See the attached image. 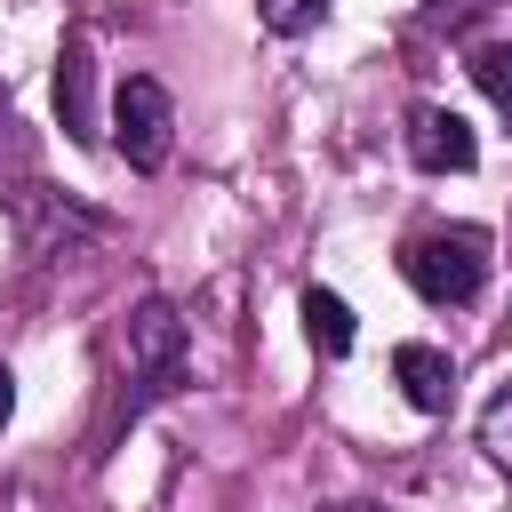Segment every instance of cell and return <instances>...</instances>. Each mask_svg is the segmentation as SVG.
<instances>
[{
	"label": "cell",
	"mask_w": 512,
	"mask_h": 512,
	"mask_svg": "<svg viewBox=\"0 0 512 512\" xmlns=\"http://www.w3.org/2000/svg\"><path fill=\"white\" fill-rule=\"evenodd\" d=\"M184 384H192V328L168 296H144L128 312V400H120V416L136 424L144 408L176 400Z\"/></svg>",
	"instance_id": "cell-1"
},
{
	"label": "cell",
	"mask_w": 512,
	"mask_h": 512,
	"mask_svg": "<svg viewBox=\"0 0 512 512\" xmlns=\"http://www.w3.org/2000/svg\"><path fill=\"white\" fill-rule=\"evenodd\" d=\"M488 264H496V248H488L480 224H424V232L400 240V280L424 304H440V312L448 304H472L488 288Z\"/></svg>",
	"instance_id": "cell-2"
},
{
	"label": "cell",
	"mask_w": 512,
	"mask_h": 512,
	"mask_svg": "<svg viewBox=\"0 0 512 512\" xmlns=\"http://www.w3.org/2000/svg\"><path fill=\"white\" fill-rule=\"evenodd\" d=\"M112 152L136 168V176H160L168 152H176V96L152 80V72H128L112 88Z\"/></svg>",
	"instance_id": "cell-3"
},
{
	"label": "cell",
	"mask_w": 512,
	"mask_h": 512,
	"mask_svg": "<svg viewBox=\"0 0 512 512\" xmlns=\"http://www.w3.org/2000/svg\"><path fill=\"white\" fill-rule=\"evenodd\" d=\"M400 144H408V160H416L424 176H464V168L480 160V136H472L464 112H448V104H408Z\"/></svg>",
	"instance_id": "cell-4"
},
{
	"label": "cell",
	"mask_w": 512,
	"mask_h": 512,
	"mask_svg": "<svg viewBox=\"0 0 512 512\" xmlns=\"http://www.w3.org/2000/svg\"><path fill=\"white\" fill-rule=\"evenodd\" d=\"M56 128L72 144H96L104 120H96V56H88V32H64L56 48Z\"/></svg>",
	"instance_id": "cell-5"
},
{
	"label": "cell",
	"mask_w": 512,
	"mask_h": 512,
	"mask_svg": "<svg viewBox=\"0 0 512 512\" xmlns=\"http://www.w3.org/2000/svg\"><path fill=\"white\" fill-rule=\"evenodd\" d=\"M392 384H400V400H408L416 416H448V400H456V360H448L440 344H392Z\"/></svg>",
	"instance_id": "cell-6"
},
{
	"label": "cell",
	"mask_w": 512,
	"mask_h": 512,
	"mask_svg": "<svg viewBox=\"0 0 512 512\" xmlns=\"http://www.w3.org/2000/svg\"><path fill=\"white\" fill-rule=\"evenodd\" d=\"M304 336H312L320 360H344V352L360 344V320H352V304H344L336 288H304Z\"/></svg>",
	"instance_id": "cell-7"
},
{
	"label": "cell",
	"mask_w": 512,
	"mask_h": 512,
	"mask_svg": "<svg viewBox=\"0 0 512 512\" xmlns=\"http://www.w3.org/2000/svg\"><path fill=\"white\" fill-rule=\"evenodd\" d=\"M464 72L480 80V96L496 104V120L512 128V40H480V48L464 56Z\"/></svg>",
	"instance_id": "cell-8"
},
{
	"label": "cell",
	"mask_w": 512,
	"mask_h": 512,
	"mask_svg": "<svg viewBox=\"0 0 512 512\" xmlns=\"http://www.w3.org/2000/svg\"><path fill=\"white\" fill-rule=\"evenodd\" d=\"M480 448H488L496 472H512V384L488 392V408H480Z\"/></svg>",
	"instance_id": "cell-9"
},
{
	"label": "cell",
	"mask_w": 512,
	"mask_h": 512,
	"mask_svg": "<svg viewBox=\"0 0 512 512\" xmlns=\"http://www.w3.org/2000/svg\"><path fill=\"white\" fill-rule=\"evenodd\" d=\"M256 16H264V32H280V40H304V32L328 16V0H256Z\"/></svg>",
	"instance_id": "cell-10"
},
{
	"label": "cell",
	"mask_w": 512,
	"mask_h": 512,
	"mask_svg": "<svg viewBox=\"0 0 512 512\" xmlns=\"http://www.w3.org/2000/svg\"><path fill=\"white\" fill-rule=\"evenodd\" d=\"M8 416H16V376H8V360H0V432H8Z\"/></svg>",
	"instance_id": "cell-11"
},
{
	"label": "cell",
	"mask_w": 512,
	"mask_h": 512,
	"mask_svg": "<svg viewBox=\"0 0 512 512\" xmlns=\"http://www.w3.org/2000/svg\"><path fill=\"white\" fill-rule=\"evenodd\" d=\"M320 512H400V504H368V496H336V504H320Z\"/></svg>",
	"instance_id": "cell-12"
}]
</instances>
